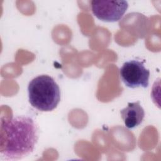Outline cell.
<instances>
[{
  "mask_svg": "<svg viewBox=\"0 0 161 161\" xmlns=\"http://www.w3.org/2000/svg\"><path fill=\"white\" fill-rule=\"evenodd\" d=\"M38 139V128L31 117L1 119L0 153L6 159L16 160L28 155L33 151Z\"/></svg>",
  "mask_w": 161,
  "mask_h": 161,
  "instance_id": "obj_1",
  "label": "cell"
},
{
  "mask_svg": "<svg viewBox=\"0 0 161 161\" xmlns=\"http://www.w3.org/2000/svg\"><path fill=\"white\" fill-rule=\"evenodd\" d=\"M28 92L31 105L40 111H50L60 101V91L55 80L48 75H40L28 84Z\"/></svg>",
  "mask_w": 161,
  "mask_h": 161,
  "instance_id": "obj_2",
  "label": "cell"
},
{
  "mask_svg": "<svg viewBox=\"0 0 161 161\" xmlns=\"http://www.w3.org/2000/svg\"><path fill=\"white\" fill-rule=\"evenodd\" d=\"M150 70L143 62L131 60L125 62L119 69V75L123 82L131 89L146 88L149 84Z\"/></svg>",
  "mask_w": 161,
  "mask_h": 161,
  "instance_id": "obj_3",
  "label": "cell"
},
{
  "mask_svg": "<svg viewBox=\"0 0 161 161\" xmlns=\"http://www.w3.org/2000/svg\"><path fill=\"white\" fill-rule=\"evenodd\" d=\"M93 14L99 19L106 22L120 20L128 8L126 1H96L91 2Z\"/></svg>",
  "mask_w": 161,
  "mask_h": 161,
  "instance_id": "obj_4",
  "label": "cell"
},
{
  "mask_svg": "<svg viewBox=\"0 0 161 161\" xmlns=\"http://www.w3.org/2000/svg\"><path fill=\"white\" fill-rule=\"evenodd\" d=\"M120 114L125 126L129 129L139 126L145 117V111L140 101L128 103V106L120 111Z\"/></svg>",
  "mask_w": 161,
  "mask_h": 161,
  "instance_id": "obj_5",
  "label": "cell"
}]
</instances>
